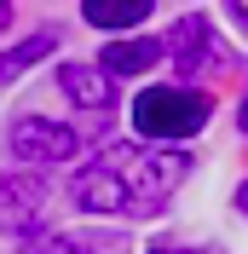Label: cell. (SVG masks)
<instances>
[{"instance_id":"6da1fadb","label":"cell","mask_w":248,"mask_h":254,"mask_svg":"<svg viewBox=\"0 0 248 254\" xmlns=\"http://www.w3.org/2000/svg\"><path fill=\"white\" fill-rule=\"evenodd\" d=\"M185 168L190 156H179V150L104 144V156L69 179V196L87 214H150L156 202H168V190L185 179Z\"/></svg>"},{"instance_id":"7a4b0ae2","label":"cell","mask_w":248,"mask_h":254,"mask_svg":"<svg viewBox=\"0 0 248 254\" xmlns=\"http://www.w3.org/2000/svg\"><path fill=\"white\" fill-rule=\"evenodd\" d=\"M133 122L144 139H190L208 122V98L190 87H144L133 104Z\"/></svg>"},{"instance_id":"3957f363","label":"cell","mask_w":248,"mask_h":254,"mask_svg":"<svg viewBox=\"0 0 248 254\" xmlns=\"http://www.w3.org/2000/svg\"><path fill=\"white\" fill-rule=\"evenodd\" d=\"M6 144H12L17 162L47 168V162H69L81 139H75V127H63V122H47V116H17L12 133H6Z\"/></svg>"},{"instance_id":"277c9868","label":"cell","mask_w":248,"mask_h":254,"mask_svg":"<svg viewBox=\"0 0 248 254\" xmlns=\"http://www.w3.org/2000/svg\"><path fill=\"white\" fill-rule=\"evenodd\" d=\"M47 214V185L35 174H12L0 179V231H12V237H29L35 225Z\"/></svg>"},{"instance_id":"5b68a950","label":"cell","mask_w":248,"mask_h":254,"mask_svg":"<svg viewBox=\"0 0 248 254\" xmlns=\"http://www.w3.org/2000/svg\"><path fill=\"white\" fill-rule=\"evenodd\" d=\"M168 52L179 58V69H208V64L225 58V47L214 41V23H208V17H185V23L168 35Z\"/></svg>"},{"instance_id":"8992f818","label":"cell","mask_w":248,"mask_h":254,"mask_svg":"<svg viewBox=\"0 0 248 254\" xmlns=\"http://www.w3.org/2000/svg\"><path fill=\"white\" fill-rule=\"evenodd\" d=\"M58 87L75 98L81 110H110V104H116V87H110V69H104V64H98V69H93V64H63V69H58Z\"/></svg>"},{"instance_id":"52a82bcc","label":"cell","mask_w":248,"mask_h":254,"mask_svg":"<svg viewBox=\"0 0 248 254\" xmlns=\"http://www.w3.org/2000/svg\"><path fill=\"white\" fill-rule=\"evenodd\" d=\"M156 58H162V41H150V35H139V41H110V47L98 52V64H104L110 75H139Z\"/></svg>"},{"instance_id":"ba28073f","label":"cell","mask_w":248,"mask_h":254,"mask_svg":"<svg viewBox=\"0 0 248 254\" xmlns=\"http://www.w3.org/2000/svg\"><path fill=\"white\" fill-rule=\"evenodd\" d=\"M150 6L156 0H81L87 23H98V29H133V23L150 17Z\"/></svg>"},{"instance_id":"9c48e42d","label":"cell","mask_w":248,"mask_h":254,"mask_svg":"<svg viewBox=\"0 0 248 254\" xmlns=\"http://www.w3.org/2000/svg\"><path fill=\"white\" fill-rule=\"evenodd\" d=\"M52 47H58V35H52V29H41V35H29V41H17L12 52H0V87H6V81H17L29 64H41Z\"/></svg>"},{"instance_id":"30bf717a","label":"cell","mask_w":248,"mask_h":254,"mask_svg":"<svg viewBox=\"0 0 248 254\" xmlns=\"http://www.w3.org/2000/svg\"><path fill=\"white\" fill-rule=\"evenodd\" d=\"M225 6L237 12V23H248V0H225Z\"/></svg>"},{"instance_id":"8fae6325","label":"cell","mask_w":248,"mask_h":254,"mask_svg":"<svg viewBox=\"0 0 248 254\" xmlns=\"http://www.w3.org/2000/svg\"><path fill=\"white\" fill-rule=\"evenodd\" d=\"M6 23H12V0H0V29H6Z\"/></svg>"},{"instance_id":"7c38bea8","label":"cell","mask_w":248,"mask_h":254,"mask_svg":"<svg viewBox=\"0 0 248 254\" xmlns=\"http://www.w3.org/2000/svg\"><path fill=\"white\" fill-rule=\"evenodd\" d=\"M237 202H243V208H248V185H243V190H237Z\"/></svg>"},{"instance_id":"4fadbf2b","label":"cell","mask_w":248,"mask_h":254,"mask_svg":"<svg viewBox=\"0 0 248 254\" xmlns=\"http://www.w3.org/2000/svg\"><path fill=\"white\" fill-rule=\"evenodd\" d=\"M237 122H243V127H248V98H243V116H237Z\"/></svg>"}]
</instances>
